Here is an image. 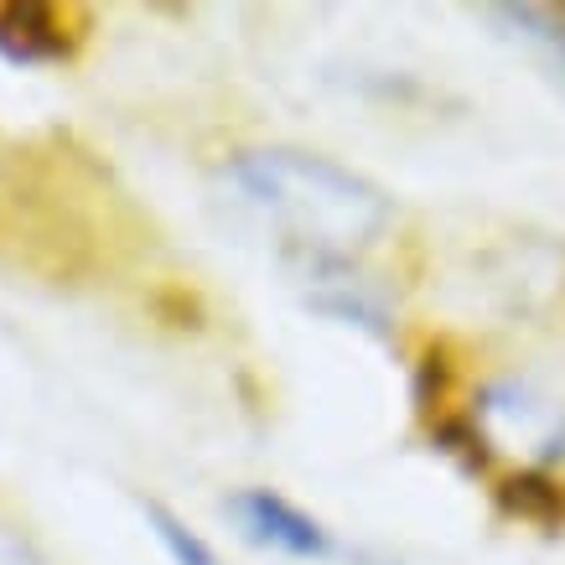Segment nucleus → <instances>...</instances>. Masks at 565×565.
Wrapping results in <instances>:
<instances>
[{
	"label": "nucleus",
	"instance_id": "f257e3e1",
	"mask_svg": "<svg viewBox=\"0 0 565 565\" xmlns=\"http://www.w3.org/2000/svg\"><path fill=\"white\" fill-rule=\"evenodd\" d=\"M228 188L270 234L286 259H359L394 223L384 188L353 167L296 146H255L228 156Z\"/></svg>",
	"mask_w": 565,
	"mask_h": 565
},
{
	"label": "nucleus",
	"instance_id": "39448f33",
	"mask_svg": "<svg viewBox=\"0 0 565 565\" xmlns=\"http://www.w3.org/2000/svg\"><path fill=\"white\" fill-rule=\"evenodd\" d=\"M286 265L307 286V301L317 311L348 327H363V332L390 327V296L359 270V259H286Z\"/></svg>",
	"mask_w": 565,
	"mask_h": 565
},
{
	"label": "nucleus",
	"instance_id": "20e7f679",
	"mask_svg": "<svg viewBox=\"0 0 565 565\" xmlns=\"http://www.w3.org/2000/svg\"><path fill=\"white\" fill-rule=\"evenodd\" d=\"M84 11L52 6V0H6L0 6V57H11L21 68H52L73 63L84 42Z\"/></svg>",
	"mask_w": 565,
	"mask_h": 565
},
{
	"label": "nucleus",
	"instance_id": "7ed1b4c3",
	"mask_svg": "<svg viewBox=\"0 0 565 565\" xmlns=\"http://www.w3.org/2000/svg\"><path fill=\"white\" fill-rule=\"evenodd\" d=\"M228 514L239 519L244 540L280 550L291 561H332L338 555V534L327 530L317 514H307L301 503L275 493V488H239L228 498Z\"/></svg>",
	"mask_w": 565,
	"mask_h": 565
},
{
	"label": "nucleus",
	"instance_id": "0eeeda50",
	"mask_svg": "<svg viewBox=\"0 0 565 565\" xmlns=\"http://www.w3.org/2000/svg\"><path fill=\"white\" fill-rule=\"evenodd\" d=\"M146 519H151L156 540H161V550L172 555V565H223L218 550L207 545L203 534H192L182 519L167 509V503H146Z\"/></svg>",
	"mask_w": 565,
	"mask_h": 565
},
{
	"label": "nucleus",
	"instance_id": "423d86ee",
	"mask_svg": "<svg viewBox=\"0 0 565 565\" xmlns=\"http://www.w3.org/2000/svg\"><path fill=\"white\" fill-rule=\"evenodd\" d=\"M482 17L503 26V36L540 52L545 68L565 84V6H488Z\"/></svg>",
	"mask_w": 565,
	"mask_h": 565
},
{
	"label": "nucleus",
	"instance_id": "f03ea898",
	"mask_svg": "<svg viewBox=\"0 0 565 565\" xmlns=\"http://www.w3.org/2000/svg\"><path fill=\"white\" fill-rule=\"evenodd\" d=\"M462 420L478 436L488 467L503 462L509 472H545V478L565 467V399L550 394L540 379H482L462 405Z\"/></svg>",
	"mask_w": 565,
	"mask_h": 565
}]
</instances>
